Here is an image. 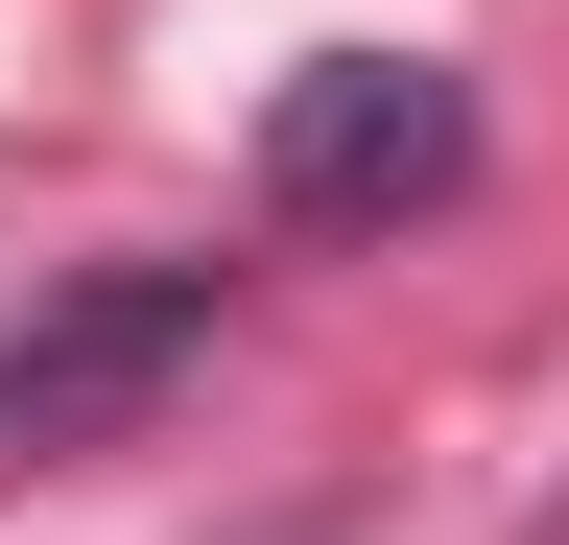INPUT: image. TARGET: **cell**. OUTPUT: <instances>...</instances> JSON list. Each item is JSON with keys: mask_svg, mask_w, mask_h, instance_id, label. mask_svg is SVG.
Here are the masks:
<instances>
[{"mask_svg": "<svg viewBox=\"0 0 569 545\" xmlns=\"http://www.w3.org/2000/svg\"><path fill=\"white\" fill-rule=\"evenodd\" d=\"M190 356H213V261H71L0 332V451H119Z\"/></svg>", "mask_w": 569, "mask_h": 545, "instance_id": "obj_2", "label": "cell"}, {"mask_svg": "<svg viewBox=\"0 0 569 545\" xmlns=\"http://www.w3.org/2000/svg\"><path fill=\"white\" fill-rule=\"evenodd\" d=\"M522 545H569V498H546V522H522Z\"/></svg>", "mask_w": 569, "mask_h": 545, "instance_id": "obj_3", "label": "cell"}, {"mask_svg": "<svg viewBox=\"0 0 569 545\" xmlns=\"http://www.w3.org/2000/svg\"><path fill=\"white\" fill-rule=\"evenodd\" d=\"M475 190V72L451 48H309L261 95V214L284 238H403Z\"/></svg>", "mask_w": 569, "mask_h": 545, "instance_id": "obj_1", "label": "cell"}]
</instances>
